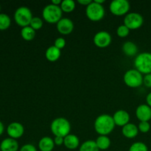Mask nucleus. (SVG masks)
Wrapping results in <instances>:
<instances>
[{
    "label": "nucleus",
    "mask_w": 151,
    "mask_h": 151,
    "mask_svg": "<svg viewBox=\"0 0 151 151\" xmlns=\"http://www.w3.org/2000/svg\"><path fill=\"white\" fill-rule=\"evenodd\" d=\"M78 2L80 4H82V5L86 6L87 7V6L89 5V4L92 2V1H91V0H78Z\"/></svg>",
    "instance_id": "nucleus-34"
},
{
    "label": "nucleus",
    "mask_w": 151,
    "mask_h": 151,
    "mask_svg": "<svg viewBox=\"0 0 151 151\" xmlns=\"http://www.w3.org/2000/svg\"><path fill=\"white\" fill-rule=\"evenodd\" d=\"M128 151H148V147L144 142H136L131 145Z\"/></svg>",
    "instance_id": "nucleus-26"
},
{
    "label": "nucleus",
    "mask_w": 151,
    "mask_h": 151,
    "mask_svg": "<svg viewBox=\"0 0 151 151\" xmlns=\"http://www.w3.org/2000/svg\"><path fill=\"white\" fill-rule=\"evenodd\" d=\"M60 7L63 13H69L75 10V7H76V4L73 0H63L62 1Z\"/></svg>",
    "instance_id": "nucleus-23"
},
{
    "label": "nucleus",
    "mask_w": 151,
    "mask_h": 151,
    "mask_svg": "<svg viewBox=\"0 0 151 151\" xmlns=\"http://www.w3.org/2000/svg\"><path fill=\"white\" fill-rule=\"evenodd\" d=\"M144 23V18L140 13L132 12L128 13L124 18V24L131 30L141 27Z\"/></svg>",
    "instance_id": "nucleus-9"
},
{
    "label": "nucleus",
    "mask_w": 151,
    "mask_h": 151,
    "mask_svg": "<svg viewBox=\"0 0 151 151\" xmlns=\"http://www.w3.org/2000/svg\"><path fill=\"white\" fill-rule=\"evenodd\" d=\"M54 139L50 137H44L39 140L38 149L41 151H52L55 147Z\"/></svg>",
    "instance_id": "nucleus-17"
},
{
    "label": "nucleus",
    "mask_w": 151,
    "mask_h": 151,
    "mask_svg": "<svg viewBox=\"0 0 151 151\" xmlns=\"http://www.w3.org/2000/svg\"><path fill=\"white\" fill-rule=\"evenodd\" d=\"M0 151H1V148H0Z\"/></svg>",
    "instance_id": "nucleus-40"
},
{
    "label": "nucleus",
    "mask_w": 151,
    "mask_h": 151,
    "mask_svg": "<svg viewBox=\"0 0 151 151\" xmlns=\"http://www.w3.org/2000/svg\"><path fill=\"white\" fill-rule=\"evenodd\" d=\"M50 130L55 137H66L70 134L71 124L64 117L55 118L50 125Z\"/></svg>",
    "instance_id": "nucleus-2"
},
{
    "label": "nucleus",
    "mask_w": 151,
    "mask_h": 151,
    "mask_svg": "<svg viewBox=\"0 0 151 151\" xmlns=\"http://www.w3.org/2000/svg\"><path fill=\"white\" fill-rule=\"evenodd\" d=\"M1 151H18L19 145L16 139L8 137L2 140L0 144Z\"/></svg>",
    "instance_id": "nucleus-15"
},
{
    "label": "nucleus",
    "mask_w": 151,
    "mask_h": 151,
    "mask_svg": "<svg viewBox=\"0 0 151 151\" xmlns=\"http://www.w3.org/2000/svg\"><path fill=\"white\" fill-rule=\"evenodd\" d=\"M136 116L140 122H149L151 119V108L147 104H141L136 109Z\"/></svg>",
    "instance_id": "nucleus-13"
},
{
    "label": "nucleus",
    "mask_w": 151,
    "mask_h": 151,
    "mask_svg": "<svg viewBox=\"0 0 151 151\" xmlns=\"http://www.w3.org/2000/svg\"><path fill=\"white\" fill-rule=\"evenodd\" d=\"M122 51L125 55L133 57L137 55L138 52V47L133 41H126L122 45Z\"/></svg>",
    "instance_id": "nucleus-20"
},
{
    "label": "nucleus",
    "mask_w": 151,
    "mask_h": 151,
    "mask_svg": "<svg viewBox=\"0 0 151 151\" xmlns=\"http://www.w3.org/2000/svg\"><path fill=\"white\" fill-rule=\"evenodd\" d=\"M130 33V29L125 26V24H122L119 26L116 29V34L119 38H126Z\"/></svg>",
    "instance_id": "nucleus-28"
},
{
    "label": "nucleus",
    "mask_w": 151,
    "mask_h": 151,
    "mask_svg": "<svg viewBox=\"0 0 151 151\" xmlns=\"http://www.w3.org/2000/svg\"><path fill=\"white\" fill-rule=\"evenodd\" d=\"M139 131L142 134L148 133L150 130V125L149 122H140L138 125Z\"/></svg>",
    "instance_id": "nucleus-29"
},
{
    "label": "nucleus",
    "mask_w": 151,
    "mask_h": 151,
    "mask_svg": "<svg viewBox=\"0 0 151 151\" xmlns=\"http://www.w3.org/2000/svg\"><path fill=\"white\" fill-rule=\"evenodd\" d=\"M122 133L125 138L134 139L137 137L139 134L138 126L134 123H128L124 127H122Z\"/></svg>",
    "instance_id": "nucleus-16"
},
{
    "label": "nucleus",
    "mask_w": 151,
    "mask_h": 151,
    "mask_svg": "<svg viewBox=\"0 0 151 151\" xmlns=\"http://www.w3.org/2000/svg\"><path fill=\"white\" fill-rule=\"evenodd\" d=\"M63 145L69 150H75L80 146V139L75 134H69L64 137Z\"/></svg>",
    "instance_id": "nucleus-18"
},
{
    "label": "nucleus",
    "mask_w": 151,
    "mask_h": 151,
    "mask_svg": "<svg viewBox=\"0 0 151 151\" xmlns=\"http://www.w3.org/2000/svg\"><path fill=\"white\" fill-rule=\"evenodd\" d=\"M62 1L61 0H52L51 4H54V5L56 6H60V4H61Z\"/></svg>",
    "instance_id": "nucleus-36"
},
{
    "label": "nucleus",
    "mask_w": 151,
    "mask_h": 151,
    "mask_svg": "<svg viewBox=\"0 0 151 151\" xmlns=\"http://www.w3.org/2000/svg\"><path fill=\"white\" fill-rule=\"evenodd\" d=\"M0 11H1V5H0Z\"/></svg>",
    "instance_id": "nucleus-39"
},
{
    "label": "nucleus",
    "mask_w": 151,
    "mask_h": 151,
    "mask_svg": "<svg viewBox=\"0 0 151 151\" xmlns=\"http://www.w3.org/2000/svg\"><path fill=\"white\" fill-rule=\"evenodd\" d=\"M93 41L96 47L99 48H106L112 41L111 35L106 31H100L94 35Z\"/></svg>",
    "instance_id": "nucleus-10"
},
{
    "label": "nucleus",
    "mask_w": 151,
    "mask_h": 151,
    "mask_svg": "<svg viewBox=\"0 0 151 151\" xmlns=\"http://www.w3.org/2000/svg\"><path fill=\"white\" fill-rule=\"evenodd\" d=\"M134 66L142 75L151 74V52H144L137 55L134 60Z\"/></svg>",
    "instance_id": "nucleus-3"
},
{
    "label": "nucleus",
    "mask_w": 151,
    "mask_h": 151,
    "mask_svg": "<svg viewBox=\"0 0 151 151\" xmlns=\"http://www.w3.org/2000/svg\"><path fill=\"white\" fill-rule=\"evenodd\" d=\"M74 27H75V25H74L73 22L68 18H62L56 24L57 30L58 31L59 33L64 35L72 33V31L74 30Z\"/></svg>",
    "instance_id": "nucleus-12"
},
{
    "label": "nucleus",
    "mask_w": 151,
    "mask_h": 151,
    "mask_svg": "<svg viewBox=\"0 0 151 151\" xmlns=\"http://www.w3.org/2000/svg\"><path fill=\"white\" fill-rule=\"evenodd\" d=\"M54 46L55 47H57L58 49L61 50L62 49H63L66 46V40H65L64 38L63 37H59V38H57L55 41Z\"/></svg>",
    "instance_id": "nucleus-30"
},
{
    "label": "nucleus",
    "mask_w": 151,
    "mask_h": 151,
    "mask_svg": "<svg viewBox=\"0 0 151 151\" xmlns=\"http://www.w3.org/2000/svg\"><path fill=\"white\" fill-rule=\"evenodd\" d=\"M61 55V50L58 49L57 47L53 46H50L47 48L45 52V57L47 60L50 62H55L60 58Z\"/></svg>",
    "instance_id": "nucleus-19"
},
{
    "label": "nucleus",
    "mask_w": 151,
    "mask_h": 151,
    "mask_svg": "<svg viewBox=\"0 0 151 151\" xmlns=\"http://www.w3.org/2000/svg\"><path fill=\"white\" fill-rule=\"evenodd\" d=\"M32 18L33 16L30 9L25 6L17 8L14 13L15 22L22 28L29 26Z\"/></svg>",
    "instance_id": "nucleus-5"
},
{
    "label": "nucleus",
    "mask_w": 151,
    "mask_h": 151,
    "mask_svg": "<svg viewBox=\"0 0 151 151\" xmlns=\"http://www.w3.org/2000/svg\"><path fill=\"white\" fill-rule=\"evenodd\" d=\"M21 36L27 41H32L35 37V30L32 29L30 26L25 27L22 28L21 30Z\"/></svg>",
    "instance_id": "nucleus-22"
},
{
    "label": "nucleus",
    "mask_w": 151,
    "mask_h": 151,
    "mask_svg": "<svg viewBox=\"0 0 151 151\" xmlns=\"http://www.w3.org/2000/svg\"><path fill=\"white\" fill-rule=\"evenodd\" d=\"M79 151H100L94 140H86L83 142L79 147Z\"/></svg>",
    "instance_id": "nucleus-24"
},
{
    "label": "nucleus",
    "mask_w": 151,
    "mask_h": 151,
    "mask_svg": "<svg viewBox=\"0 0 151 151\" xmlns=\"http://www.w3.org/2000/svg\"><path fill=\"white\" fill-rule=\"evenodd\" d=\"M94 2L97 3V4H102V5H103V3L105 2V0H94Z\"/></svg>",
    "instance_id": "nucleus-38"
},
{
    "label": "nucleus",
    "mask_w": 151,
    "mask_h": 151,
    "mask_svg": "<svg viewBox=\"0 0 151 151\" xmlns=\"http://www.w3.org/2000/svg\"><path fill=\"white\" fill-rule=\"evenodd\" d=\"M19 151H38L37 148L32 144L24 145L20 148Z\"/></svg>",
    "instance_id": "nucleus-31"
},
{
    "label": "nucleus",
    "mask_w": 151,
    "mask_h": 151,
    "mask_svg": "<svg viewBox=\"0 0 151 151\" xmlns=\"http://www.w3.org/2000/svg\"><path fill=\"white\" fill-rule=\"evenodd\" d=\"M114 121L115 125L119 127H124L127 124L129 123L130 116L129 113L125 110H118L114 114L113 116Z\"/></svg>",
    "instance_id": "nucleus-14"
},
{
    "label": "nucleus",
    "mask_w": 151,
    "mask_h": 151,
    "mask_svg": "<svg viewBox=\"0 0 151 151\" xmlns=\"http://www.w3.org/2000/svg\"><path fill=\"white\" fill-rule=\"evenodd\" d=\"M43 20L40 17H38V16H35L32 19L30 22V24L29 26L32 28L33 29H35V31L38 30V29H41V27H43Z\"/></svg>",
    "instance_id": "nucleus-27"
},
{
    "label": "nucleus",
    "mask_w": 151,
    "mask_h": 151,
    "mask_svg": "<svg viewBox=\"0 0 151 151\" xmlns=\"http://www.w3.org/2000/svg\"><path fill=\"white\" fill-rule=\"evenodd\" d=\"M63 11L60 6L49 4L44 7L42 17L49 24H57L62 19Z\"/></svg>",
    "instance_id": "nucleus-4"
},
{
    "label": "nucleus",
    "mask_w": 151,
    "mask_h": 151,
    "mask_svg": "<svg viewBox=\"0 0 151 151\" xmlns=\"http://www.w3.org/2000/svg\"><path fill=\"white\" fill-rule=\"evenodd\" d=\"M11 24V19L8 15L0 13V30H6Z\"/></svg>",
    "instance_id": "nucleus-25"
},
{
    "label": "nucleus",
    "mask_w": 151,
    "mask_h": 151,
    "mask_svg": "<svg viewBox=\"0 0 151 151\" xmlns=\"http://www.w3.org/2000/svg\"><path fill=\"white\" fill-rule=\"evenodd\" d=\"M143 84L147 88H151V74L145 75L143 77Z\"/></svg>",
    "instance_id": "nucleus-32"
},
{
    "label": "nucleus",
    "mask_w": 151,
    "mask_h": 151,
    "mask_svg": "<svg viewBox=\"0 0 151 151\" xmlns=\"http://www.w3.org/2000/svg\"><path fill=\"white\" fill-rule=\"evenodd\" d=\"M143 75L136 69H129L125 73L123 81L130 88H138L143 84Z\"/></svg>",
    "instance_id": "nucleus-6"
},
{
    "label": "nucleus",
    "mask_w": 151,
    "mask_h": 151,
    "mask_svg": "<svg viewBox=\"0 0 151 151\" xmlns=\"http://www.w3.org/2000/svg\"><path fill=\"white\" fill-rule=\"evenodd\" d=\"M24 133V128L20 122H13L8 125L7 128V134L10 138L17 139L21 138Z\"/></svg>",
    "instance_id": "nucleus-11"
},
{
    "label": "nucleus",
    "mask_w": 151,
    "mask_h": 151,
    "mask_svg": "<svg viewBox=\"0 0 151 151\" xmlns=\"http://www.w3.org/2000/svg\"><path fill=\"white\" fill-rule=\"evenodd\" d=\"M146 103H147V106L151 108V92L147 94V97H146Z\"/></svg>",
    "instance_id": "nucleus-35"
},
{
    "label": "nucleus",
    "mask_w": 151,
    "mask_h": 151,
    "mask_svg": "<svg viewBox=\"0 0 151 151\" xmlns=\"http://www.w3.org/2000/svg\"><path fill=\"white\" fill-rule=\"evenodd\" d=\"M106 14V10L102 4L92 2L88 5L86 8V15L90 21L92 22H99L104 18Z\"/></svg>",
    "instance_id": "nucleus-7"
},
{
    "label": "nucleus",
    "mask_w": 151,
    "mask_h": 151,
    "mask_svg": "<svg viewBox=\"0 0 151 151\" xmlns=\"http://www.w3.org/2000/svg\"><path fill=\"white\" fill-rule=\"evenodd\" d=\"M115 125L113 116L109 114H101L96 118L94 123V130L100 136H107L114 129Z\"/></svg>",
    "instance_id": "nucleus-1"
},
{
    "label": "nucleus",
    "mask_w": 151,
    "mask_h": 151,
    "mask_svg": "<svg viewBox=\"0 0 151 151\" xmlns=\"http://www.w3.org/2000/svg\"><path fill=\"white\" fill-rule=\"evenodd\" d=\"M131 5L127 0H114L109 4V10L116 16H126L129 13Z\"/></svg>",
    "instance_id": "nucleus-8"
},
{
    "label": "nucleus",
    "mask_w": 151,
    "mask_h": 151,
    "mask_svg": "<svg viewBox=\"0 0 151 151\" xmlns=\"http://www.w3.org/2000/svg\"><path fill=\"white\" fill-rule=\"evenodd\" d=\"M4 125H3L2 122L0 121V136L2 135V134L4 133Z\"/></svg>",
    "instance_id": "nucleus-37"
},
{
    "label": "nucleus",
    "mask_w": 151,
    "mask_h": 151,
    "mask_svg": "<svg viewBox=\"0 0 151 151\" xmlns=\"http://www.w3.org/2000/svg\"><path fill=\"white\" fill-rule=\"evenodd\" d=\"M96 145L100 150H106L110 147L111 142L108 136H99L95 141Z\"/></svg>",
    "instance_id": "nucleus-21"
},
{
    "label": "nucleus",
    "mask_w": 151,
    "mask_h": 151,
    "mask_svg": "<svg viewBox=\"0 0 151 151\" xmlns=\"http://www.w3.org/2000/svg\"><path fill=\"white\" fill-rule=\"evenodd\" d=\"M54 142L55 145H63V142H64V138L61 137H55Z\"/></svg>",
    "instance_id": "nucleus-33"
}]
</instances>
